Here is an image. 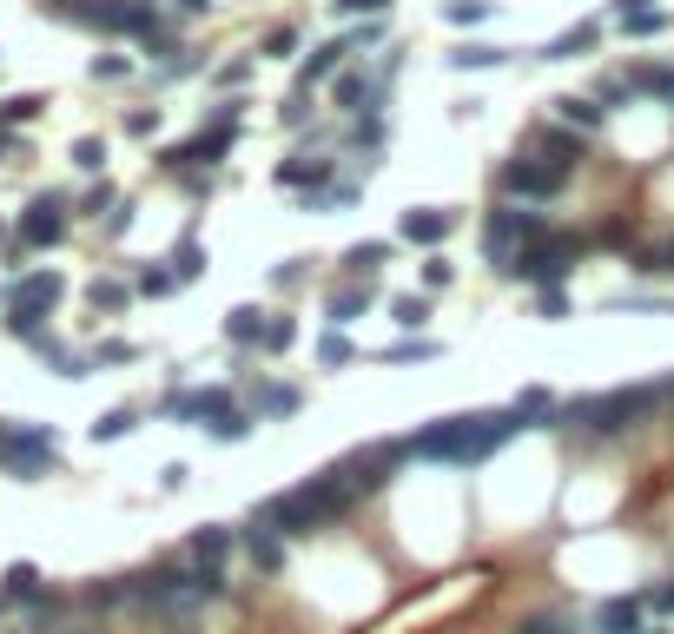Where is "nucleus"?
I'll return each mask as SVG.
<instances>
[{"mask_svg":"<svg viewBox=\"0 0 674 634\" xmlns=\"http://www.w3.org/2000/svg\"><path fill=\"white\" fill-rule=\"evenodd\" d=\"M516 430H523V423H516V410L443 417V423H430L424 437H404V450H410V456H424V463H483V456H496Z\"/></svg>","mask_w":674,"mask_h":634,"instance_id":"f257e3e1","label":"nucleus"},{"mask_svg":"<svg viewBox=\"0 0 674 634\" xmlns=\"http://www.w3.org/2000/svg\"><path fill=\"white\" fill-rule=\"evenodd\" d=\"M668 397H674V384H642V390L576 397V404H563L556 430H576V437H589V443H609V437H622V430H642V423H649Z\"/></svg>","mask_w":674,"mask_h":634,"instance_id":"f03ea898","label":"nucleus"},{"mask_svg":"<svg viewBox=\"0 0 674 634\" xmlns=\"http://www.w3.org/2000/svg\"><path fill=\"white\" fill-rule=\"evenodd\" d=\"M159 417H172V423H199L212 443H245L252 437V410H238L232 404V390H165L159 397Z\"/></svg>","mask_w":674,"mask_h":634,"instance_id":"7ed1b4c3","label":"nucleus"},{"mask_svg":"<svg viewBox=\"0 0 674 634\" xmlns=\"http://www.w3.org/2000/svg\"><path fill=\"white\" fill-rule=\"evenodd\" d=\"M543 238H549V218H543L536 205H510V198H503V205L483 212V258H490L503 278H510L516 258H523L529 245H543Z\"/></svg>","mask_w":674,"mask_h":634,"instance_id":"20e7f679","label":"nucleus"},{"mask_svg":"<svg viewBox=\"0 0 674 634\" xmlns=\"http://www.w3.org/2000/svg\"><path fill=\"white\" fill-rule=\"evenodd\" d=\"M238 126H245V99H225V106H212V119L185 139V146H172L159 165L179 179V172H212L225 152H232V139H238Z\"/></svg>","mask_w":674,"mask_h":634,"instance_id":"39448f33","label":"nucleus"},{"mask_svg":"<svg viewBox=\"0 0 674 634\" xmlns=\"http://www.w3.org/2000/svg\"><path fill=\"white\" fill-rule=\"evenodd\" d=\"M60 298H66V278H60V271H20L13 291H7V331H13L20 344H33V337L46 331V318H53Z\"/></svg>","mask_w":674,"mask_h":634,"instance_id":"423d86ee","label":"nucleus"},{"mask_svg":"<svg viewBox=\"0 0 674 634\" xmlns=\"http://www.w3.org/2000/svg\"><path fill=\"white\" fill-rule=\"evenodd\" d=\"M66 225H73V198H66V192H40V198L20 212V225H13L7 265H20L26 251H53V245L66 238Z\"/></svg>","mask_w":674,"mask_h":634,"instance_id":"0eeeda50","label":"nucleus"},{"mask_svg":"<svg viewBox=\"0 0 674 634\" xmlns=\"http://www.w3.org/2000/svg\"><path fill=\"white\" fill-rule=\"evenodd\" d=\"M53 463H60L53 423H0V470H7V476L33 483V476H46Z\"/></svg>","mask_w":674,"mask_h":634,"instance_id":"6e6552de","label":"nucleus"},{"mask_svg":"<svg viewBox=\"0 0 674 634\" xmlns=\"http://www.w3.org/2000/svg\"><path fill=\"white\" fill-rule=\"evenodd\" d=\"M582 251H589L582 238H563V232H549L543 245H529V251L516 258V271H510V278H523V284H536V291H563V278L582 265Z\"/></svg>","mask_w":674,"mask_h":634,"instance_id":"1a4fd4ad","label":"nucleus"},{"mask_svg":"<svg viewBox=\"0 0 674 634\" xmlns=\"http://www.w3.org/2000/svg\"><path fill=\"white\" fill-rule=\"evenodd\" d=\"M496 185H503V198L516 205H543V198H556L563 185H569V172H556V165H543V159H529V152H516L503 172H496Z\"/></svg>","mask_w":674,"mask_h":634,"instance_id":"9d476101","label":"nucleus"},{"mask_svg":"<svg viewBox=\"0 0 674 634\" xmlns=\"http://www.w3.org/2000/svg\"><path fill=\"white\" fill-rule=\"evenodd\" d=\"M391 73H397V53H384V66H377V73H344V79H338V106H344L351 119H384Z\"/></svg>","mask_w":674,"mask_h":634,"instance_id":"9b49d317","label":"nucleus"},{"mask_svg":"<svg viewBox=\"0 0 674 634\" xmlns=\"http://www.w3.org/2000/svg\"><path fill=\"white\" fill-rule=\"evenodd\" d=\"M523 152H529V159H543V165H556V172H576V165H582V152H589V139H582V132H569L563 119H543V126H529V132H523Z\"/></svg>","mask_w":674,"mask_h":634,"instance_id":"f8f14e48","label":"nucleus"},{"mask_svg":"<svg viewBox=\"0 0 674 634\" xmlns=\"http://www.w3.org/2000/svg\"><path fill=\"white\" fill-rule=\"evenodd\" d=\"M404 456H410L404 443H371V450H357V456H344L338 470L351 476V490H357V496H377V490L391 483V470H397Z\"/></svg>","mask_w":674,"mask_h":634,"instance_id":"ddd939ff","label":"nucleus"},{"mask_svg":"<svg viewBox=\"0 0 674 634\" xmlns=\"http://www.w3.org/2000/svg\"><path fill=\"white\" fill-rule=\"evenodd\" d=\"M278 185H291V192H324L331 185V139H311L304 152H291L285 165H278Z\"/></svg>","mask_w":674,"mask_h":634,"instance_id":"4468645a","label":"nucleus"},{"mask_svg":"<svg viewBox=\"0 0 674 634\" xmlns=\"http://www.w3.org/2000/svg\"><path fill=\"white\" fill-rule=\"evenodd\" d=\"M351 53H357V40H351V33H338V40L311 46V53H304V66H298V93H311L318 79H331V73H338V66H344Z\"/></svg>","mask_w":674,"mask_h":634,"instance_id":"2eb2a0df","label":"nucleus"},{"mask_svg":"<svg viewBox=\"0 0 674 634\" xmlns=\"http://www.w3.org/2000/svg\"><path fill=\"white\" fill-rule=\"evenodd\" d=\"M616 26L629 40H655V33H668V7H655V0H616Z\"/></svg>","mask_w":674,"mask_h":634,"instance_id":"dca6fc26","label":"nucleus"},{"mask_svg":"<svg viewBox=\"0 0 674 634\" xmlns=\"http://www.w3.org/2000/svg\"><path fill=\"white\" fill-rule=\"evenodd\" d=\"M232 542H238V536L212 523V529H199V536L185 542V562H192V569H212V576H225V556H232Z\"/></svg>","mask_w":674,"mask_h":634,"instance_id":"f3484780","label":"nucleus"},{"mask_svg":"<svg viewBox=\"0 0 674 634\" xmlns=\"http://www.w3.org/2000/svg\"><path fill=\"white\" fill-rule=\"evenodd\" d=\"M238 542H245V556H252V569H258V576H278V569H285V536H278V529L245 523V536H238Z\"/></svg>","mask_w":674,"mask_h":634,"instance_id":"a211bd4d","label":"nucleus"},{"mask_svg":"<svg viewBox=\"0 0 674 634\" xmlns=\"http://www.w3.org/2000/svg\"><path fill=\"white\" fill-rule=\"evenodd\" d=\"M642 615H649V595H616V602H602V609H596V628H602V634H642V628H649Z\"/></svg>","mask_w":674,"mask_h":634,"instance_id":"6ab92c4d","label":"nucleus"},{"mask_svg":"<svg viewBox=\"0 0 674 634\" xmlns=\"http://www.w3.org/2000/svg\"><path fill=\"white\" fill-rule=\"evenodd\" d=\"M450 232H457V212H443V205L404 212V238H410V245H443Z\"/></svg>","mask_w":674,"mask_h":634,"instance_id":"aec40b11","label":"nucleus"},{"mask_svg":"<svg viewBox=\"0 0 674 634\" xmlns=\"http://www.w3.org/2000/svg\"><path fill=\"white\" fill-rule=\"evenodd\" d=\"M371 298H377V284H371V278H351V284H338V291H331V304H324V311H331V324L344 331V324H357V318L371 311Z\"/></svg>","mask_w":674,"mask_h":634,"instance_id":"412c9836","label":"nucleus"},{"mask_svg":"<svg viewBox=\"0 0 674 634\" xmlns=\"http://www.w3.org/2000/svg\"><path fill=\"white\" fill-rule=\"evenodd\" d=\"M26 351H33L40 364H53V377H86V370H93V357H79V351H66V344H60L53 331H40V337H33Z\"/></svg>","mask_w":674,"mask_h":634,"instance_id":"4be33fe9","label":"nucleus"},{"mask_svg":"<svg viewBox=\"0 0 674 634\" xmlns=\"http://www.w3.org/2000/svg\"><path fill=\"white\" fill-rule=\"evenodd\" d=\"M510 410H516V423H523V430H556V417H563V404H556L543 384H529Z\"/></svg>","mask_w":674,"mask_h":634,"instance_id":"5701e85b","label":"nucleus"},{"mask_svg":"<svg viewBox=\"0 0 674 634\" xmlns=\"http://www.w3.org/2000/svg\"><path fill=\"white\" fill-rule=\"evenodd\" d=\"M596 46H602V26H596V20H582V26L556 33V40L543 46V60H576V53H596Z\"/></svg>","mask_w":674,"mask_h":634,"instance_id":"b1692460","label":"nucleus"},{"mask_svg":"<svg viewBox=\"0 0 674 634\" xmlns=\"http://www.w3.org/2000/svg\"><path fill=\"white\" fill-rule=\"evenodd\" d=\"M556 119H563L569 132H582V139H589V132H602L609 106H596V99H576V93H569V99H556Z\"/></svg>","mask_w":674,"mask_h":634,"instance_id":"393cba45","label":"nucleus"},{"mask_svg":"<svg viewBox=\"0 0 674 634\" xmlns=\"http://www.w3.org/2000/svg\"><path fill=\"white\" fill-rule=\"evenodd\" d=\"M265 324H271V318H265V311H258V304H238V311H232V318H225V337H232V344H238V351H252V344H258V351H265Z\"/></svg>","mask_w":674,"mask_h":634,"instance_id":"a878e982","label":"nucleus"},{"mask_svg":"<svg viewBox=\"0 0 674 634\" xmlns=\"http://www.w3.org/2000/svg\"><path fill=\"white\" fill-rule=\"evenodd\" d=\"M298 404H304L298 384H258V390H252V417H291Z\"/></svg>","mask_w":674,"mask_h":634,"instance_id":"bb28decb","label":"nucleus"},{"mask_svg":"<svg viewBox=\"0 0 674 634\" xmlns=\"http://www.w3.org/2000/svg\"><path fill=\"white\" fill-rule=\"evenodd\" d=\"M0 595H7V602H26V609H46V602H53V595L40 589V576H33L26 562H13V569H7V582H0Z\"/></svg>","mask_w":674,"mask_h":634,"instance_id":"cd10ccee","label":"nucleus"},{"mask_svg":"<svg viewBox=\"0 0 674 634\" xmlns=\"http://www.w3.org/2000/svg\"><path fill=\"white\" fill-rule=\"evenodd\" d=\"M86 304L113 318V311H126V304H132V284H126V278H93V284H86Z\"/></svg>","mask_w":674,"mask_h":634,"instance_id":"c85d7f7f","label":"nucleus"},{"mask_svg":"<svg viewBox=\"0 0 674 634\" xmlns=\"http://www.w3.org/2000/svg\"><path fill=\"white\" fill-rule=\"evenodd\" d=\"M629 86H635V93H649V99H662V106H674V66H635V73H629Z\"/></svg>","mask_w":674,"mask_h":634,"instance_id":"c756f323","label":"nucleus"},{"mask_svg":"<svg viewBox=\"0 0 674 634\" xmlns=\"http://www.w3.org/2000/svg\"><path fill=\"white\" fill-rule=\"evenodd\" d=\"M165 265H172V278H179V284H192V278L205 271V245H199V238H179Z\"/></svg>","mask_w":674,"mask_h":634,"instance_id":"7c9ffc66","label":"nucleus"},{"mask_svg":"<svg viewBox=\"0 0 674 634\" xmlns=\"http://www.w3.org/2000/svg\"><path fill=\"white\" fill-rule=\"evenodd\" d=\"M132 423H139V410L119 404V410H106V417L93 423V443H119V437H132Z\"/></svg>","mask_w":674,"mask_h":634,"instance_id":"2f4dec72","label":"nucleus"},{"mask_svg":"<svg viewBox=\"0 0 674 634\" xmlns=\"http://www.w3.org/2000/svg\"><path fill=\"white\" fill-rule=\"evenodd\" d=\"M132 291H139V298H172L179 278H172V265H146V271L132 278Z\"/></svg>","mask_w":674,"mask_h":634,"instance_id":"473e14b6","label":"nucleus"},{"mask_svg":"<svg viewBox=\"0 0 674 634\" xmlns=\"http://www.w3.org/2000/svg\"><path fill=\"white\" fill-rule=\"evenodd\" d=\"M503 60H510L503 46H463V53H450V66H457V73H470V66H477V73H490V66H503Z\"/></svg>","mask_w":674,"mask_h":634,"instance_id":"72a5a7b5","label":"nucleus"},{"mask_svg":"<svg viewBox=\"0 0 674 634\" xmlns=\"http://www.w3.org/2000/svg\"><path fill=\"white\" fill-rule=\"evenodd\" d=\"M384 364H430L437 357V344L430 337H404V344H391V351H377Z\"/></svg>","mask_w":674,"mask_h":634,"instance_id":"f704fd0d","label":"nucleus"},{"mask_svg":"<svg viewBox=\"0 0 674 634\" xmlns=\"http://www.w3.org/2000/svg\"><path fill=\"white\" fill-rule=\"evenodd\" d=\"M318 364H324V370H344V364H351V337H344V331H324V337H318Z\"/></svg>","mask_w":674,"mask_h":634,"instance_id":"c9c22d12","label":"nucleus"},{"mask_svg":"<svg viewBox=\"0 0 674 634\" xmlns=\"http://www.w3.org/2000/svg\"><path fill=\"white\" fill-rule=\"evenodd\" d=\"M40 106H46V99H40V93H20V99H0V126H7V132H13V126H26V119H33V112H40Z\"/></svg>","mask_w":674,"mask_h":634,"instance_id":"e433bc0d","label":"nucleus"},{"mask_svg":"<svg viewBox=\"0 0 674 634\" xmlns=\"http://www.w3.org/2000/svg\"><path fill=\"white\" fill-rule=\"evenodd\" d=\"M357 152H384V119H351V132H344Z\"/></svg>","mask_w":674,"mask_h":634,"instance_id":"4c0bfd02","label":"nucleus"},{"mask_svg":"<svg viewBox=\"0 0 674 634\" xmlns=\"http://www.w3.org/2000/svg\"><path fill=\"white\" fill-rule=\"evenodd\" d=\"M384 258H391V245H377V238H371V245H351V258H344V265H351L357 278H371V271H377Z\"/></svg>","mask_w":674,"mask_h":634,"instance_id":"58836bf2","label":"nucleus"},{"mask_svg":"<svg viewBox=\"0 0 674 634\" xmlns=\"http://www.w3.org/2000/svg\"><path fill=\"white\" fill-rule=\"evenodd\" d=\"M79 212H93V218H99V212H106V218H113V212H119V192H113V185H106V179H99V185H93V192H86V198H79Z\"/></svg>","mask_w":674,"mask_h":634,"instance_id":"ea45409f","label":"nucleus"},{"mask_svg":"<svg viewBox=\"0 0 674 634\" xmlns=\"http://www.w3.org/2000/svg\"><path fill=\"white\" fill-rule=\"evenodd\" d=\"M291 344H298V324H291V318H271V324H265V351L278 357V351H291Z\"/></svg>","mask_w":674,"mask_h":634,"instance_id":"a19ab883","label":"nucleus"},{"mask_svg":"<svg viewBox=\"0 0 674 634\" xmlns=\"http://www.w3.org/2000/svg\"><path fill=\"white\" fill-rule=\"evenodd\" d=\"M73 165H79V172H99V165H106V139H79V146H73Z\"/></svg>","mask_w":674,"mask_h":634,"instance_id":"79ce46f5","label":"nucleus"},{"mask_svg":"<svg viewBox=\"0 0 674 634\" xmlns=\"http://www.w3.org/2000/svg\"><path fill=\"white\" fill-rule=\"evenodd\" d=\"M391 318H397L404 331H417V324L430 318V304H424V298H397V304H391Z\"/></svg>","mask_w":674,"mask_h":634,"instance_id":"37998d69","label":"nucleus"},{"mask_svg":"<svg viewBox=\"0 0 674 634\" xmlns=\"http://www.w3.org/2000/svg\"><path fill=\"white\" fill-rule=\"evenodd\" d=\"M139 357V344H126V337H106L99 351H93V364H132Z\"/></svg>","mask_w":674,"mask_h":634,"instance_id":"c03bdc74","label":"nucleus"},{"mask_svg":"<svg viewBox=\"0 0 674 634\" xmlns=\"http://www.w3.org/2000/svg\"><path fill=\"white\" fill-rule=\"evenodd\" d=\"M443 13H450V20H457V26H477V20H483V13H490V0H450V7H443Z\"/></svg>","mask_w":674,"mask_h":634,"instance_id":"a18cd8bd","label":"nucleus"},{"mask_svg":"<svg viewBox=\"0 0 674 634\" xmlns=\"http://www.w3.org/2000/svg\"><path fill=\"white\" fill-rule=\"evenodd\" d=\"M132 73V60H119V53H106V60H93V79H126Z\"/></svg>","mask_w":674,"mask_h":634,"instance_id":"49530a36","label":"nucleus"},{"mask_svg":"<svg viewBox=\"0 0 674 634\" xmlns=\"http://www.w3.org/2000/svg\"><path fill=\"white\" fill-rule=\"evenodd\" d=\"M516 634H576V628H569V622H556V615H529Z\"/></svg>","mask_w":674,"mask_h":634,"instance_id":"de8ad7c7","label":"nucleus"},{"mask_svg":"<svg viewBox=\"0 0 674 634\" xmlns=\"http://www.w3.org/2000/svg\"><path fill=\"white\" fill-rule=\"evenodd\" d=\"M126 132H132V139H146V132H159V112H146V106H139V112H126Z\"/></svg>","mask_w":674,"mask_h":634,"instance_id":"09e8293b","label":"nucleus"},{"mask_svg":"<svg viewBox=\"0 0 674 634\" xmlns=\"http://www.w3.org/2000/svg\"><path fill=\"white\" fill-rule=\"evenodd\" d=\"M165 13L172 20H199V13H212V0H165Z\"/></svg>","mask_w":674,"mask_h":634,"instance_id":"8fccbe9b","label":"nucleus"},{"mask_svg":"<svg viewBox=\"0 0 674 634\" xmlns=\"http://www.w3.org/2000/svg\"><path fill=\"white\" fill-rule=\"evenodd\" d=\"M291 46H298V33H291V26H278V33H271V40H265V53H271V60H285V53H291Z\"/></svg>","mask_w":674,"mask_h":634,"instance_id":"3c124183","label":"nucleus"},{"mask_svg":"<svg viewBox=\"0 0 674 634\" xmlns=\"http://www.w3.org/2000/svg\"><path fill=\"white\" fill-rule=\"evenodd\" d=\"M450 278H457V271H450V265H443V258H430V265H424V284H430V291H443V284H450Z\"/></svg>","mask_w":674,"mask_h":634,"instance_id":"603ef678","label":"nucleus"},{"mask_svg":"<svg viewBox=\"0 0 674 634\" xmlns=\"http://www.w3.org/2000/svg\"><path fill=\"white\" fill-rule=\"evenodd\" d=\"M536 311H543V318H563V311H569V298H563V291H536Z\"/></svg>","mask_w":674,"mask_h":634,"instance_id":"864d4df0","label":"nucleus"},{"mask_svg":"<svg viewBox=\"0 0 674 634\" xmlns=\"http://www.w3.org/2000/svg\"><path fill=\"white\" fill-rule=\"evenodd\" d=\"M331 7H338V13H371V20H377L391 0H331Z\"/></svg>","mask_w":674,"mask_h":634,"instance_id":"5fc2aeb1","label":"nucleus"},{"mask_svg":"<svg viewBox=\"0 0 674 634\" xmlns=\"http://www.w3.org/2000/svg\"><path fill=\"white\" fill-rule=\"evenodd\" d=\"M245 73H252V60H225V66H218V86H238Z\"/></svg>","mask_w":674,"mask_h":634,"instance_id":"6e6d98bb","label":"nucleus"},{"mask_svg":"<svg viewBox=\"0 0 674 634\" xmlns=\"http://www.w3.org/2000/svg\"><path fill=\"white\" fill-rule=\"evenodd\" d=\"M649 609H662V615H674V582H662V589H649Z\"/></svg>","mask_w":674,"mask_h":634,"instance_id":"4d7b16f0","label":"nucleus"},{"mask_svg":"<svg viewBox=\"0 0 674 634\" xmlns=\"http://www.w3.org/2000/svg\"><path fill=\"white\" fill-rule=\"evenodd\" d=\"M13 146H20V139H13V132H7V126H0V159H7V152H13Z\"/></svg>","mask_w":674,"mask_h":634,"instance_id":"13d9d810","label":"nucleus"},{"mask_svg":"<svg viewBox=\"0 0 674 634\" xmlns=\"http://www.w3.org/2000/svg\"><path fill=\"white\" fill-rule=\"evenodd\" d=\"M0 245H7V225H0Z\"/></svg>","mask_w":674,"mask_h":634,"instance_id":"bf43d9fd","label":"nucleus"}]
</instances>
